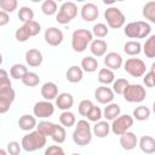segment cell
I'll list each match as a JSON object with an SVG mask.
<instances>
[{
  "instance_id": "45",
  "label": "cell",
  "mask_w": 155,
  "mask_h": 155,
  "mask_svg": "<svg viewBox=\"0 0 155 155\" xmlns=\"http://www.w3.org/2000/svg\"><path fill=\"white\" fill-rule=\"evenodd\" d=\"M86 117H87L88 121L97 122V121H99V120L103 117V111H102V109H101L99 107L93 105V108L91 109V111L88 113V115H87Z\"/></svg>"
},
{
  "instance_id": "24",
  "label": "cell",
  "mask_w": 155,
  "mask_h": 155,
  "mask_svg": "<svg viewBox=\"0 0 155 155\" xmlns=\"http://www.w3.org/2000/svg\"><path fill=\"white\" fill-rule=\"evenodd\" d=\"M138 145L140 150L145 154H153L155 153V138L151 136H143L140 137Z\"/></svg>"
},
{
  "instance_id": "32",
  "label": "cell",
  "mask_w": 155,
  "mask_h": 155,
  "mask_svg": "<svg viewBox=\"0 0 155 155\" xmlns=\"http://www.w3.org/2000/svg\"><path fill=\"white\" fill-rule=\"evenodd\" d=\"M143 52L145 54V57L148 58H155V34L150 35L144 45H143Z\"/></svg>"
},
{
  "instance_id": "15",
  "label": "cell",
  "mask_w": 155,
  "mask_h": 155,
  "mask_svg": "<svg viewBox=\"0 0 155 155\" xmlns=\"http://www.w3.org/2000/svg\"><path fill=\"white\" fill-rule=\"evenodd\" d=\"M120 145L124 150H133L138 145V138L133 132H125L120 136Z\"/></svg>"
},
{
  "instance_id": "25",
  "label": "cell",
  "mask_w": 155,
  "mask_h": 155,
  "mask_svg": "<svg viewBox=\"0 0 155 155\" xmlns=\"http://www.w3.org/2000/svg\"><path fill=\"white\" fill-rule=\"evenodd\" d=\"M120 114H121L120 105L117 103H113V102L107 104V107L103 110V117H105V120H110V121L116 119Z\"/></svg>"
},
{
  "instance_id": "44",
  "label": "cell",
  "mask_w": 155,
  "mask_h": 155,
  "mask_svg": "<svg viewBox=\"0 0 155 155\" xmlns=\"http://www.w3.org/2000/svg\"><path fill=\"white\" fill-rule=\"evenodd\" d=\"M17 6H18L17 0H0V8L8 13L17 10Z\"/></svg>"
},
{
  "instance_id": "43",
  "label": "cell",
  "mask_w": 155,
  "mask_h": 155,
  "mask_svg": "<svg viewBox=\"0 0 155 155\" xmlns=\"http://www.w3.org/2000/svg\"><path fill=\"white\" fill-rule=\"evenodd\" d=\"M143 82L147 87H155V62L151 64L150 70L144 75Z\"/></svg>"
},
{
  "instance_id": "38",
  "label": "cell",
  "mask_w": 155,
  "mask_h": 155,
  "mask_svg": "<svg viewBox=\"0 0 155 155\" xmlns=\"http://www.w3.org/2000/svg\"><path fill=\"white\" fill-rule=\"evenodd\" d=\"M54 125H56V124H53V122L42 120V121H40V122L36 125V130H38L40 133H42L44 136H46V137L50 136V137H51L52 131H53V128H54Z\"/></svg>"
},
{
  "instance_id": "28",
  "label": "cell",
  "mask_w": 155,
  "mask_h": 155,
  "mask_svg": "<svg viewBox=\"0 0 155 155\" xmlns=\"http://www.w3.org/2000/svg\"><path fill=\"white\" fill-rule=\"evenodd\" d=\"M51 138L54 143H58V144H62L65 142L67 139V132H65V127L61 124V125H54V128L52 131V134H51Z\"/></svg>"
},
{
  "instance_id": "35",
  "label": "cell",
  "mask_w": 155,
  "mask_h": 155,
  "mask_svg": "<svg viewBox=\"0 0 155 155\" xmlns=\"http://www.w3.org/2000/svg\"><path fill=\"white\" fill-rule=\"evenodd\" d=\"M22 27L25 29V31L28 33V35H29L30 38H31V36H36V35L41 31V25H40V23L36 22V21H34V19L23 23Z\"/></svg>"
},
{
  "instance_id": "55",
  "label": "cell",
  "mask_w": 155,
  "mask_h": 155,
  "mask_svg": "<svg viewBox=\"0 0 155 155\" xmlns=\"http://www.w3.org/2000/svg\"><path fill=\"white\" fill-rule=\"evenodd\" d=\"M75 1H78V2H84V1H86V0H75Z\"/></svg>"
},
{
  "instance_id": "1",
  "label": "cell",
  "mask_w": 155,
  "mask_h": 155,
  "mask_svg": "<svg viewBox=\"0 0 155 155\" xmlns=\"http://www.w3.org/2000/svg\"><path fill=\"white\" fill-rule=\"evenodd\" d=\"M92 128L87 120H79L73 131V142L79 147L88 145L92 140Z\"/></svg>"
},
{
  "instance_id": "29",
  "label": "cell",
  "mask_w": 155,
  "mask_h": 155,
  "mask_svg": "<svg viewBox=\"0 0 155 155\" xmlns=\"http://www.w3.org/2000/svg\"><path fill=\"white\" fill-rule=\"evenodd\" d=\"M28 71V68L22 63H16L10 68V75L15 80H22Z\"/></svg>"
},
{
  "instance_id": "48",
  "label": "cell",
  "mask_w": 155,
  "mask_h": 155,
  "mask_svg": "<svg viewBox=\"0 0 155 155\" xmlns=\"http://www.w3.org/2000/svg\"><path fill=\"white\" fill-rule=\"evenodd\" d=\"M15 38H16V40L19 41V42H25L30 36L28 35V33L25 31V29H24L23 27H19V28L16 30V33H15Z\"/></svg>"
},
{
  "instance_id": "10",
  "label": "cell",
  "mask_w": 155,
  "mask_h": 155,
  "mask_svg": "<svg viewBox=\"0 0 155 155\" xmlns=\"http://www.w3.org/2000/svg\"><path fill=\"white\" fill-rule=\"evenodd\" d=\"M54 113V105L51 103V101H40L36 102L33 107V114L39 119H46L52 116Z\"/></svg>"
},
{
  "instance_id": "22",
  "label": "cell",
  "mask_w": 155,
  "mask_h": 155,
  "mask_svg": "<svg viewBox=\"0 0 155 155\" xmlns=\"http://www.w3.org/2000/svg\"><path fill=\"white\" fill-rule=\"evenodd\" d=\"M65 78L71 84H78L84 78V70L79 65H71L70 68H68L67 73H65Z\"/></svg>"
},
{
  "instance_id": "7",
  "label": "cell",
  "mask_w": 155,
  "mask_h": 155,
  "mask_svg": "<svg viewBox=\"0 0 155 155\" xmlns=\"http://www.w3.org/2000/svg\"><path fill=\"white\" fill-rule=\"evenodd\" d=\"M124 98L128 103H140L145 99V88L139 84H128L124 92Z\"/></svg>"
},
{
  "instance_id": "4",
  "label": "cell",
  "mask_w": 155,
  "mask_h": 155,
  "mask_svg": "<svg viewBox=\"0 0 155 155\" xmlns=\"http://www.w3.org/2000/svg\"><path fill=\"white\" fill-rule=\"evenodd\" d=\"M93 40L92 31L87 29H76L71 34V47L75 52H84Z\"/></svg>"
},
{
  "instance_id": "31",
  "label": "cell",
  "mask_w": 155,
  "mask_h": 155,
  "mask_svg": "<svg viewBox=\"0 0 155 155\" xmlns=\"http://www.w3.org/2000/svg\"><path fill=\"white\" fill-rule=\"evenodd\" d=\"M59 122L64 126V127H71L76 124V117L75 114L69 111V110H63L59 115Z\"/></svg>"
},
{
  "instance_id": "2",
  "label": "cell",
  "mask_w": 155,
  "mask_h": 155,
  "mask_svg": "<svg viewBox=\"0 0 155 155\" xmlns=\"http://www.w3.org/2000/svg\"><path fill=\"white\" fill-rule=\"evenodd\" d=\"M46 136H44L42 133H40L38 130L35 131H29V133H27L23 138H22V148L24 151L31 153L39 149H42L46 145Z\"/></svg>"
},
{
  "instance_id": "12",
  "label": "cell",
  "mask_w": 155,
  "mask_h": 155,
  "mask_svg": "<svg viewBox=\"0 0 155 155\" xmlns=\"http://www.w3.org/2000/svg\"><path fill=\"white\" fill-rule=\"evenodd\" d=\"M45 41L46 44H48L50 46H59L62 42H63V39H64V35H63V31L56 27H50L45 30Z\"/></svg>"
},
{
  "instance_id": "54",
  "label": "cell",
  "mask_w": 155,
  "mask_h": 155,
  "mask_svg": "<svg viewBox=\"0 0 155 155\" xmlns=\"http://www.w3.org/2000/svg\"><path fill=\"white\" fill-rule=\"evenodd\" d=\"M0 154H1V155H6L7 153H6L5 150H2V149H1V150H0Z\"/></svg>"
},
{
  "instance_id": "41",
  "label": "cell",
  "mask_w": 155,
  "mask_h": 155,
  "mask_svg": "<svg viewBox=\"0 0 155 155\" xmlns=\"http://www.w3.org/2000/svg\"><path fill=\"white\" fill-rule=\"evenodd\" d=\"M128 80H126V79H124V78H120V79H116V80H114V82H113V91L116 93V94H124V92H125V90H126V87L128 86Z\"/></svg>"
},
{
  "instance_id": "18",
  "label": "cell",
  "mask_w": 155,
  "mask_h": 155,
  "mask_svg": "<svg viewBox=\"0 0 155 155\" xmlns=\"http://www.w3.org/2000/svg\"><path fill=\"white\" fill-rule=\"evenodd\" d=\"M40 93H41L42 98L46 99V101L56 99L57 96H58V86H57L54 82H52V81L45 82V84L41 86Z\"/></svg>"
},
{
  "instance_id": "30",
  "label": "cell",
  "mask_w": 155,
  "mask_h": 155,
  "mask_svg": "<svg viewBox=\"0 0 155 155\" xmlns=\"http://www.w3.org/2000/svg\"><path fill=\"white\" fill-rule=\"evenodd\" d=\"M115 80V74L111 69L109 68H102L98 71V81L103 85H109L113 84Z\"/></svg>"
},
{
  "instance_id": "13",
  "label": "cell",
  "mask_w": 155,
  "mask_h": 155,
  "mask_svg": "<svg viewBox=\"0 0 155 155\" xmlns=\"http://www.w3.org/2000/svg\"><path fill=\"white\" fill-rule=\"evenodd\" d=\"M114 94L115 92L113 91V88L110 87H107V85H103V86H99L96 88L94 91V98L98 103L101 104H109L114 101Z\"/></svg>"
},
{
  "instance_id": "21",
  "label": "cell",
  "mask_w": 155,
  "mask_h": 155,
  "mask_svg": "<svg viewBox=\"0 0 155 155\" xmlns=\"http://www.w3.org/2000/svg\"><path fill=\"white\" fill-rule=\"evenodd\" d=\"M108 44L102 39H94L90 44V51L94 57H102L107 53Z\"/></svg>"
},
{
  "instance_id": "47",
  "label": "cell",
  "mask_w": 155,
  "mask_h": 155,
  "mask_svg": "<svg viewBox=\"0 0 155 155\" xmlns=\"http://www.w3.org/2000/svg\"><path fill=\"white\" fill-rule=\"evenodd\" d=\"M22 144H19L18 142L16 140H12V142H8L7 143V153L10 155H19L21 150H22Z\"/></svg>"
},
{
  "instance_id": "57",
  "label": "cell",
  "mask_w": 155,
  "mask_h": 155,
  "mask_svg": "<svg viewBox=\"0 0 155 155\" xmlns=\"http://www.w3.org/2000/svg\"><path fill=\"white\" fill-rule=\"evenodd\" d=\"M56 1H64V0H56Z\"/></svg>"
},
{
  "instance_id": "20",
  "label": "cell",
  "mask_w": 155,
  "mask_h": 155,
  "mask_svg": "<svg viewBox=\"0 0 155 155\" xmlns=\"http://www.w3.org/2000/svg\"><path fill=\"white\" fill-rule=\"evenodd\" d=\"M36 116L35 115H29V114H24L18 119V126L22 131H33L34 128H36Z\"/></svg>"
},
{
  "instance_id": "9",
  "label": "cell",
  "mask_w": 155,
  "mask_h": 155,
  "mask_svg": "<svg viewBox=\"0 0 155 155\" xmlns=\"http://www.w3.org/2000/svg\"><path fill=\"white\" fill-rule=\"evenodd\" d=\"M145 63L140 58H128L124 63V69L133 78H140L145 74Z\"/></svg>"
},
{
  "instance_id": "42",
  "label": "cell",
  "mask_w": 155,
  "mask_h": 155,
  "mask_svg": "<svg viewBox=\"0 0 155 155\" xmlns=\"http://www.w3.org/2000/svg\"><path fill=\"white\" fill-rule=\"evenodd\" d=\"M93 105L94 104L92 103V101H90V99H82L79 103V105H78V111H79V114L81 116H87L88 113L91 111V109L93 108Z\"/></svg>"
},
{
  "instance_id": "6",
  "label": "cell",
  "mask_w": 155,
  "mask_h": 155,
  "mask_svg": "<svg viewBox=\"0 0 155 155\" xmlns=\"http://www.w3.org/2000/svg\"><path fill=\"white\" fill-rule=\"evenodd\" d=\"M78 15V6L73 1H65L61 5L58 13L56 15V21L59 24H68Z\"/></svg>"
},
{
  "instance_id": "19",
  "label": "cell",
  "mask_w": 155,
  "mask_h": 155,
  "mask_svg": "<svg viewBox=\"0 0 155 155\" xmlns=\"http://www.w3.org/2000/svg\"><path fill=\"white\" fill-rule=\"evenodd\" d=\"M74 105V97L68 92H62L56 98V107L61 110H69Z\"/></svg>"
},
{
  "instance_id": "5",
  "label": "cell",
  "mask_w": 155,
  "mask_h": 155,
  "mask_svg": "<svg viewBox=\"0 0 155 155\" xmlns=\"http://www.w3.org/2000/svg\"><path fill=\"white\" fill-rule=\"evenodd\" d=\"M104 18L107 21L108 27L111 29H120L126 22V17L122 11L115 6H110L104 11Z\"/></svg>"
},
{
  "instance_id": "51",
  "label": "cell",
  "mask_w": 155,
  "mask_h": 155,
  "mask_svg": "<svg viewBox=\"0 0 155 155\" xmlns=\"http://www.w3.org/2000/svg\"><path fill=\"white\" fill-rule=\"evenodd\" d=\"M103 1V4H105V5H113L114 2H116V0H102Z\"/></svg>"
},
{
  "instance_id": "36",
  "label": "cell",
  "mask_w": 155,
  "mask_h": 155,
  "mask_svg": "<svg viewBox=\"0 0 155 155\" xmlns=\"http://www.w3.org/2000/svg\"><path fill=\"white\" fill-rule=\"evenodd\" d=\"M132 116H133V119H136L138 121H145L150 116V109L145 105H139L133 110Z\"/></svg>"
},
{
  "instance_id": "53",
  "label": "cell",
  "mask_w": 155,
  "mask_h": 155,
  "mask_svg": "<svg viewBox=\"0 0 155 155\" xmlns=\"http://www.w3.org/2000/svg\"><path fill=\"white\" fill-rule=\"evenodd\" d=\"M153 113H154V115H155V101L153 102Z\"/></svg>"
},
{
  "instance_id": "40",
  "label": "cell",
  "mask_w": 155,
  "mask_h": 155,
  "mask_svg": "<svg viewBox=\"0 0 155 155\" xmlns=\"http://www.w3.org/2000/svg\"><path fill=\"white\" fill-rule=\"evenodd\" d=\"M108 33H109V27H108V24H104V23H97L92 28V34L94 36H97L98 39L105 38L108 35Z\"/></svg>"
},
{
  "instance_id": "17",
  "label": "cell",
  "mask_w": 155,
  "mask_h": 155,
  "mask_svg": "<svg viewBox=\"0 0 155 155\" xmlns=\"http://www.w3.org/2000/svg\"><path fill=\"white\" fill-rule=\"evenodd\" d=\"M104 64H105L107 68H109L111 70H117L124 64V61H122V57H121L120 53H117V52H109L104 57Z\"/></svg>"
},
{
  "instance_id": "27",
  "label": "cell",
  "mask_w": 155,
  "mask_h": 155,
  "mask_svg": "<svg viewBox=\"0 0 155 155\" xmlns=\"http://www.w3.org/2000/svg\"><path fill=\"white\" fill-rule=\"evenodd\" d=\"M81 68L86 73H93L98 68V61L94 56H86L81 59Z\"/></svg>"
},
{
  "instance_id": "37",
  "label": "cell",
  "mask_w": 155,
  "mask_h": 155,
  "mask_svg": "<svg viewBox=\"0 0 155 155\" xmlns=\"http://www.w3.org/2000/svg\"><path fill=\"white\" fill-rule=\"evenodd\" d=\"M21 81L23 82V85H25V86H28V87H35V86L39 85L40 78H39V75H38L36 73H34V71H28Z\"/></svg>"
},
{
  "instance_id": "33",
  "label": "cell",
  "mask_w": 155,
  "mask_h": 155,
  "mask_svg": "<svg viewBox=\"0 0 155 155\" xmlns=\"http://www.w3.org/2000/svg\"><path fill=\"white\" fill-rule=\"evenodd\" d=\"M41 11L45 16H53L58 11L56 0H44L41 4Z\"/></svg>"
},
{
  "instance_id": "16",
  "label": "cell",
  "mask_w": 155,
  "mask_h": 155,
  "mask_svg": "<svg viewBox=\"0 0 155 155\" xmlns=\"http://www.w3.org/2000/svg\"><path fill=\"white\" fill-rule=\"evenodd\" d=\"M42 61H44L42 53L38 48H29L25 52V62L29 67H33V68L40 67Z\"/></svg>"
},
{
  "instance_id": "14",
  "label": "cell",
  "mask_w": 155,
  "mask_h": 155,
  "mask_svg": "<svg viewBox=\"0 0 155 155\" xmlns=\"http://www.w3.org/2000/svg\"><path fill=\"white\" fill-rule=\"evenodd\" d=\"M80 15L85 22H93L99 16V8L93 2H86L82 5V7L80 10Z\"/></svg>"
},
{
  "instance_id": "34",
  "label": "cell",
  "mask_w": 155,
  "mask_h": 155,
  "mask_svg": "<svg viewBox=\"0 0 155 155\" xmlns=\"http://www.w3.org/2000/svg\"><path fill=\"white\" fill-rule=\"evenodd\" d=\"M143 17L151 23H155V1H148L142 10Z\"/></svg>"
},
{
  "instance_id": "3",
  "label": "cell",
  "mask_w": 155,
  "mask_h": 155,
  "mask_svg": "<svg viewBox=\"0 0 155 155\" xmlns=\"http://www.w3.org/2000/svg\"><path fill=\"white\" fill-rule=\"evenodd\" d=\"M151 31V27L149 23L144 21H137V22H130L126 24L124 33L127 38L131 39H144L149 36Z\"/></svg>"
},
{
  "instance_id": "8",
  "label": "cell",
  "mask_w": 155,
  "mask_h": 155,
  "mask_svg": "<svg viewBox=\"0 0 155 155\" xmlns=\"http://www.w3.org/2000/svg\"><path fill=\"white\" fill-rule=\"evenodd\" d=\"M133 126V116L128 115V114H124V115H119L116 119L113 120L110 127H111V132L116 136H121L125 132H127L131 127Z\"/></svg>"
},
{
  "instance_id": "23",
  "label": "cell",
  "mask_w": 155,
  "mask_h": 155,
  "mask_svg": "<svg viewBox=\"0 0 155 155\" xmlns=\"http://www.w3.org/2000/svg\"><path fill=\"white\" fill-rule=\"evenodd\" d=\"M111 131V127L110 125L108 124V121H97L94 125H93V128H92V132L94 136H97L98 138H105Z\"/></svg>"
},
{
  "instance_id": "56",
  "label": "cell",
  "mask_w": 155,
  "mask_h": 155,
  "mask_svg": "<svg viewBox=\"0 0 155 155\" xmlns=\"http://www.w3.org/2000/svg\"><path fill=\"white\" fill-rule=\"evenodd\" d=\"M116 1H125V0H116Z\"/></svg>"
},
{
  "instance_id": "52",
  "label": "cell",
  "mask_w": 155,
  "mask_h": 155,
  "mask_svg": "<svg viewBox=\"0 0 155 155\" xmlns=\"http://www.w3.org/2000/svg\"><path fill=\"white\" fill-rule=\"evenodd\" d=\"M31 2H35V4H38V2H41V1H44V0H30Z\"/></svg>"
},
{
  "instance_id": "11",
  "label": "cell",
  "mask_w": 155,
  "mask_h": 155,
  "mask_svg": "<svg viewBox=\"0 0 155 155\" xmlns=\"http://www.w3.org/2000/svg\"><path fill=\"white\" fill-rule=\"evenodd\" d=\"M16 98V92L12 87L6 90H0V114H5L10 110L13 101Z\"/></svg>"
},
{
  "instance_id": "39",
  "label": "cell",
  "mask_w": 155,
  "mask_h": 155,
  "mask_svg": "<svg viewBox=\"0 0 155 155\" xmlns=\"http://www.w3.org/2000/svg\"><path fill=\"white\" fill-rule=\"evenodd\" d=\"M18 18L23 23L33 21L34 19V11H33V8H30L29 6H22L18 10Z\"/></svg>"
},
{
  "instance_id": "26",
  "label": "cell",
  "mask_w": 155,
  "mask_h": 155,
  "mask_svg": "<svg viewBox=\"0 0 155 155\" xmlns=\"http://www.w3.org/2000/svg\"><path fill=\"white\" fill-rule=\"evenodd\" d=\"M142 51H143V48H142V45L139 41L130 40V41L125 42V45H124V52L128 56H138Z\"/></svg>"
},
{
  "instance_id": "50",
  "label": "cell",
  "mask_w": 155,
  "mask_h": 155,
  "mask_svg": "<svg viewBox=\"0 0 155 155\" xmlns=\"http://www.w3.org/2000/svg\"><path fill=\"white\" fill-rule=\"evenodd\" d=\"M8 22H10L8 12H6V11H2V10H1V12H0V27H5Z\"/></svg>"
},
{
  "instance_id": "46",
  "label": "cell",
  "mask_w": 155,
  "mask_h": 155,
  "mask_svg": "<svg viewBox=\"0 0 155 155\" xmlns=\"http://www.w3.org/2000/svg\"><path fill=\"white\" fill-rule=\"evenodd\" d=\"M10 87H12V85L7 71L5 69H0V90H6Z\"/></svg>"
},
{
  "instance_id": "49",
  "label": "cell",
  "mask_w": 155,
  "mask_h": 155,
  "mask_svg": "<svg viewBox=\"0 0 155 155\" xmlns=\"http://www.w3.org/2000/svg\"><path fill=\"white\" fill-rule=\"evenodd\" d=\"M63 155L64 154V150L59 147V145H50L46 150H45V155Z\"/></svg>"
}]
</instances>
